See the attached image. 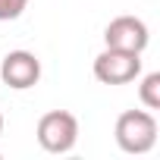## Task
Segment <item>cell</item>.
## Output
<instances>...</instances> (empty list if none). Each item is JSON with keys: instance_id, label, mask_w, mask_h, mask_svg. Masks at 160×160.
<instances>
[{"instance_id": "6da1fadb", "label": "cell", "mask_w": 160, "mask_h": 160, "mask_svg": "<svg viewBox=\"0 0 160 160\" xmlns=\"http://www.w3.org/2000/svg\"><path fill=\"white\" fill-rule=\"evenodd\" d=\"M113 138L126 154H148L157 144V119L148 110H126L116 119Z\"/></svg>"}, {"instance_id": "7a4b0ae2", "label": "cell", "mask_w": 160, "mask_h": 160, "mask_svg": "<svg viewBox=\"0 0 160 160\" xmlns=\"http://www.w3.org/2000/svg\"><path fill=\"white\" fill-rule=\"evenodd\" d=\"M35 135L47 154H69L78 141V119L69 110H50L38 119Z\"/></svg>"}, {"instance_id": "3957f363", "label": "cell", "mask_w": 160, "mask_h": 160, "mask_svg": "<svg viewBox=\"0 0 160 160\" xmlns=\"http://www.w3.org/2000/svg\"><path fill=\"white\" fill-rule=\"evenodd\" d=\"M94 78L104 85H126V82H135L141 75V53H129V50H101L94 57Z\"/></svg>"}, {"instance_id": "277c9868", "label": "cell", "mask_w": 160, "mask_h": 160, "mask_svg": "<svg viewBox=\"0 0 160 160\" xmlns=\"http://www.w3.org/2000/svg\"><path fill=\"white\" fill-rule=\"evenodd\" d=\"M104 44L113 50L144 53V47L151 44V32H148L144 19H138V16H116L104 28Z\"/></svg>"}, {"instance_id": "5b68a950", "label": "cell", "mask_w": 160, "mask_h": 160, "mask_svg": "<svg viewBox=\"0 0 160 160\" xmlns=\"http://www.w3.org/2000/svg\"><path fill=\"white\" fill-rule=\"evenodd\" d=\"M0 78H3V85H10L16 91H25V88L38 85L41 60L32 50H10L3 57V63H0Z\"/></svg>"}, {"instance_id": "8992f818", "label": "cell", "mask_w": 160, "mask_h": 160, "mask_svg": "<svg viewBox=\"0 0 160 160\" xmlns=\"http://www.w3.org/2000/svg\"><path fill=\"white\" fill-rule=\"evenodd\" d=\"M138 98L148 110H160V72H148L138 85Z\"/></svg>"}, {"instance_id": "52a82bcc", "label": "cell", "mask_w": 160, "mask_h": 160, "mask_svg": "<svg viewBox=\"0 0 160 160\" xmlns=\"http://www.w3.org/2000/svg\"><path fill=\"white\" fill-rule=\"evenodd\" d=\"M28 0H0V22H13L25 13Z\"/></svg>"}, {"instance_id": "ba28073f", "label": "cell", "mask_w": 160, "mask_h": 160, "mask_svg": "<svg viewBox=\"0 0 160 160\" xmlns=\"http://www.w3.org/2000/svg\"><path fill=\"white\" fill-rule=\"evenodd\" d=\"M0 132H3V113H0Z\"/></svg>"}]
</instances>
